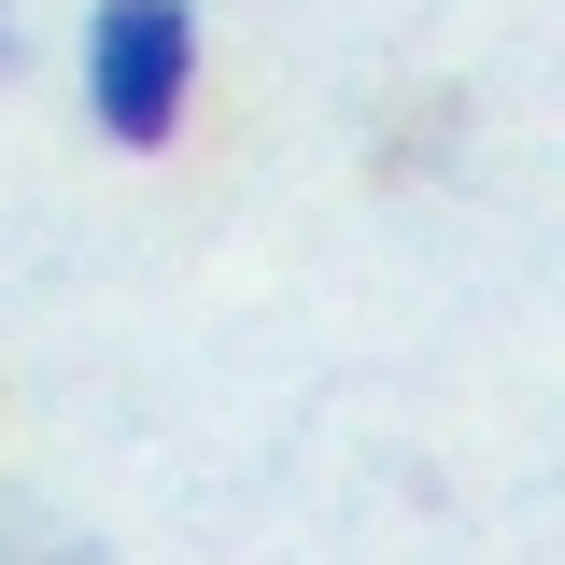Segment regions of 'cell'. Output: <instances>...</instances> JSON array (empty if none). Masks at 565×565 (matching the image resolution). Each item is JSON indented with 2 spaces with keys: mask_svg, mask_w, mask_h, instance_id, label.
Instances as JSON below:
<instances>
[{
  "mask_svg": "<svg viewBox=\"0 0 565 565\" xmlns=\"http://www.w3.org/2000/svg\"><path fill=\"white\" fill-rule=\"evenodd\" d=\"M0 57H14V29H0Z\"/></svg>",
  "mask_w": 565,
  "mask_h": 565,
  "instance_id": "2",
  "label": "cell"
},
{
  "mask_svg": "<svg viewBox=\"0 0 565 565\" xmlns=\"http://www.w3.org/2000/svg\"><path fill=\"white\" fill-rule=\"evenodd\" d=\"M184 85H199V14L184 0H99V29H85V99H99V128L156 156V141L184 128Z\"/></svg>",
  "mask_w": 565,
  "mask_h": 565,
  "instance_id": "1",
  "label": "cell"
}]
</instances>
